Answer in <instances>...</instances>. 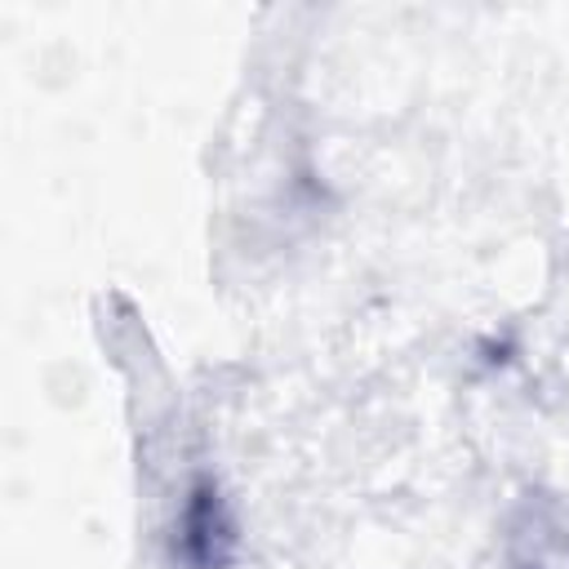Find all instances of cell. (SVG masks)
Instances as JSON below:
<instances>
[{
    "label": "cell",
    "mask_w": 569,
    "mask_h": 569,
    "mask_svg": "<svg viewBox=\"0 0 569 569\" xmlns=\"http://www.w3.org/2000/svg\"><path fill=\"white\" fill-rule=\"evenodd\" d=\"M231 542H236V529L227 520V507H222V493L200 480L191 489V502L182 511V533H178V551L187 565L196 569H222L227 556H231Z\"/></svg>",
    "instance_id": "obj_1"
}]
</instances>
